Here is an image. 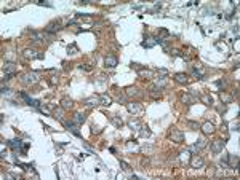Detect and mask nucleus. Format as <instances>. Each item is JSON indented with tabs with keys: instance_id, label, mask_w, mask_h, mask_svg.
I'll return each mask as SVG.
<instances>
[{
	"instance_id": "35",
	"label": "nucleus",
	"mask_w": 240,
	"mask_h": 180,
	"mask_svg": "<svg viewBox=\"0 0 240 180\" xmlns=\"http://www.w3.org/2000/svg\"><path fill=\"white\" fill-rule=\"evenodd\" d=\"M80 69H84V70H87V72H91L93 70V67H91V64H84V65H79Z\"/></svg>"
},
{
	"instance_id": "34",
	"label": "nucleus",
	"mask_w": 240,
	"mask_h": 180,
	"mask_svg": "<svg viewBox=\"0 0 240 180\" xmlns=\"http://www.w3.org/2000/svg\"><path fill=\"white\" fill-rule=\"evenodd\" d=\"M120 166H122V169L125 170V172H130V164H128V163H125V161H120Z\"/></svg>"
},
{
	"instance_id": "14",
	"label": "nucleus",
	"mask_w": 240,
	"mask_h": 180,
	"mask_svg": "<svg viewBox=\"0 0 240 180\" xmlns=\"http://www.w3.org/2000/svg\"><path fill=\"white\" fill-rule=\"evenodd\" d=\"M205 147H207V140H205V139H199V140H197L195 144H194V145H192L189 150H191V151H195V153H197L199 150L205 148Z\"/></svg>"
},
{
	"instance_id": "29",
	"label": "nucleus",
	"mask_w": 240,
	"mask_h": 180,
	"mask_svg": "<svg viewBox=\"0 0 240 180\" xmlns=\"http://www.w3.org/2000/svg\"><path fill=\"white\" fill-rule=\"evenodd\" d=\"M139 75H141V77H147V78H154V73L151 72V70H146V69H143L141 72H139Z\"/></svg>"
},
{
	"instance_id": "2",
	"label": "nucleus",
	"mask_w": 240,
	"mask_h": 180,
	"mask_svg": "<svg viewBox=\"0 0 240 180\" xmlns=\"http://www.w3.org/2000/svg\"><path fill=\"white\" fill-rule=\"evenodd\" d=\"M189 164H191V167H194V169H200V167L205 166V161H204V158H202V156H199V155L195 153V155L191 156Z\"/></svg>"
},
{
	"instance_id": "37",
	"label": "nucleus",
	"mask_w": 240,
	"mask_h": 180,
	"mask_svg": "<svg viewBox=\"0 0 240 180\" xmlns=\"http://www.w3.org/2000/svg\"><path fill=\"white\" fill-rule=\"evenodd\" d=\"M159 75H162V77H168V70L167 69H159Z\"/></svg>"
},
{
	"instance_id": "26",
	"label": "nucleus",
	"mask_w": 240,
	"mask_h": 180,
	"mask_svg": "<svg viewBox=\"0 0 240 180\" xmlns=\"http://www.w3.org/2000/svg\"><path fill=\"white\" fill-rule=\"evenodd\" d=\"M200 100L205 104V105H211L213 104V99H211V96H208V94H204V96H200Z\"/></svg>"
},
{
	"instance_id": "28",
	"label": "nucleus",
	"mask_w": 240,
	"mask_h": 180,
	"mask_svg": "<svg viewBox=\"0 0 240 180\" xmlns=\"http://www.w3.org/2000/svg\"><path fill=\"white\" fill-rule=\"evenodd\" d=\"M168 37H170V32L167 29H160L159 31V39L160 40H165V39H168Z\"/></svg>"
},
{
	"instance_id": "7",
	"label": "nucleus",
	"mask_w": 240,
	"mask_h": 180,
	"mask_svg": "<svg viewBox=\"0 0 240 180\" xmlns=\"http://www.w3.org/2000/svg\"><path fill=\"white\" fill-rule=\"evenodd\" d=\"M84 104L87 107H96V105H101V100H99V96H90L84 99Z\"/></svg>"
},
{
	"instance_id": "30",
	"label": "nucleus",
	"mask_w": 240,
	"mask_h": 180,
	"mask_svg": "<svg viewBox=\"0 0 240 180\" xmlns=\"http://www.w3.org/2000/svg\"><path fill=\"white\" fill-rule=\"evenodd\" d=\"M128 125H130V128H131V129L135 128V131H139V129H141L139 123H138L136 120H130V123H128Z\"/></svg>"
},
{
	"instance_id": "19",
	"label": "nucleus",
	"mask_w": 240,
	"mask_h": 180,
	"mask_svg": "<svg viewBox=\"0 0 240 180\" xmlns=\"http://www.w3.org/2000/svg\"><path fill=\"white\" fill-rule=\"evenodd\" d=\"M141 45L144 46V48H152V46L157 45V37H149V39H147L146 42H143Z\"/></svg>"
},
{
	"instance_id": "24",
	"label": "nucleus",
	"mask_w": 240,
	"mask_h": 180,
	"mask_svg": "<svg viewBox=\"0 0 240 180\" xmlns=\"http://www.w3.org/2000/svg\"><path fill=\"white\" fill-rule=\"evenodd\" d=\"M219 97H221V100H223L224 104H230V102H232V96L227 94V92H224V91L219 94Z\"/></svg>"
},
{
	"instance_id": "31",
	"label": "nucleus",
	"mask_w": 240,
	"mask_h": 180,
	"mask_svg": "<svg viewBox=\"0 0 240 180\" xmlns=\"http://www.w3.org/2000/svg\"><path fill=\"white\" fill-rule=\"evenodd\" d=\"M186 125H187V128H191L192 131L199 129V123H195V121H186Z\"/></svg>"
},
{
	"instance_id": "9",
	"label": "nucleus",
	"mask_w": 240,
	"mask_h": 180,
	"mask_svg": "<svg viewBox=\"0 0 240 180\" xmlns=\"http://www.w3.org/2000/svg\"><path fill=\"white\" fill-rule=\"evenodd\" d=\"M195 99L197 97L194 96L192 92H186V94H182V96H181V102L186 104V105H192V104L195 102Z\"/></svg>"
},
{
	"instance_id": "22",
	"label": "nucleus",
	"mask_w": 240,
	"mask_h": 180,
	"mask_svg": "<svg viewBox=\"0 0 240 180\" xmlns=\"http://www.w3.org/2000/svg\"><path fill=\"white\" fill-rule=\"evenodd\" d=\"M37 51H34V50H24V58H27V59H37Z\"/></svg>"
},
{
	"instance_id": "3",
	"label": "nucleus",
	"mask_w": 240,
	"mask_h": 180,
	"mask_svg": "<svg viewBox=\"0 0 240 180\" xmlns=\"http://www.w3.org/2000/svg\"><path fill=\"white\" fill-rule=\"evenodd\" d=\"M170 139H171V142H174V144H181V142H184V132H181L176 128H173L171 132H170Z\"/></svg>"
},
{
	"instance_id": "40",
	"label": "nucleus",
	"mask_w": 240,
	"mask_h": 180,
	"mask_svg": "<svg viewBox=\"0 0 240 180\" xmlns=\"http://www.w3.org/2000/svg\"><path fill=\"white\" fill-rule=\"evenodd\" d=\"M101 129L99 128H95V126H91V134H99Z\"/></svg>"
},
{
	"instance_id": "36",
	"label": "nucleus",
	"mask_w": 240,
	"mask_h": 180,
	"mask_svg": "<svg viewBox=\"0 0 240 180\" xmlns=\"http://www.w3.org/2000/svg\"><path fill=\"white\" fill-rule=\"evenodd\" d=\"M131 67H133L135 70H138V72H141V70H143V65H141V64H138V62H131Z\"/></svg>"
},
{
	"instance_id": "20",
	"label": "nucleus",
	"mask_w": 240,
	"mask_h": 180,
	"mask_svg": "<svg viewBox=\"0 0 240 180\" xmlns=\"http://www.w3.org/2000/svg\"><path fill=\"white\" fill-rule=\"evenodd\" d=\"M84 121H85V115H84L82 112H77L75 115H74V123H75V125H79V126H80Z\"/></svg>"
},
{
	"instance_id": "6",
	"label": "nucleus",
	"mask_w": 240,
	"mask_h": 180,
	"mask_svg": "<svg viewBox=\"0 0 240 180\" xmlns=\"http://www.w3.org/2000/svg\"><path fill=\"white\" fill-rule=\"evenodd\" d=\"M64 126H66L74 136H77V137H82V132L79 131V125H75L74 121H64Z\"/></svg>"
},
{
	"instance_id": "17",
	"label": "nucleus",
	"mask_w": 240,
	"mask_h": 180,
	"mask_svg": "<svg viewBox=\"0 0 240 180\" xmlns=\"http://www.w3.org/2000/svg\"><path fill=\"white\" fill-rule=\"evenodd\" d=\"M99 100H101V105H106V107L112 104V97L107 96V94H99Z\"/></svg>"
},
{
	"instance_id": "15",
	"label": "nucleus",
	"mask_w": 240,
	"mask_h": 180,
	"mask_svg": "<svg viewBox=\"0 0 240 180\" xmlns=\"http://www.w3.org/2000/svg\"><path fill=\"white\" fill-rule=\"evenodd\" d=\"M23 144H24V142H23L21 139H13V140H8V147L13 148V150H21Z\"/></svg>"
},
{
	"instance_id": "23",
	"label": "nucleus",
	"mask_w": 240,
	"mask_h": 180,
	"mask_svg": "<svg viewBox=\"0 0 240 180\" xmlns=\"http://www.w3.org/2000/svg\"><path fill=\"white\" fill-rule=\"evenodd\" d=\"M110 123L115 126V128H122L123 126V121H122V118H118V117H110Z\"/></svg>"
},
{
	"instance_id": "11",
	"label": "nucleus",
	"mask_w": 240,
	"mask_h": 180,
	"mask_svg": "<svg viewBox=\"0 0 240 180\" xmlns=\"http://www.w3.org/2000/svg\"><path fill=\"white\" fill-rule=\"evenodd\" d=\"M174 80H176V83H179V84H187V83H189L187 73H182V72L174 73Z\"/></svg>"
},
{
	"instance_id": "32",
	"label": "nucleus",
	"mask_w": 240,
	"mask_h": 180,
	"mask_svg": "<svg viewBox=\"0 0 240 180\" xmlns=\"http://www.w3.org/2000/svg\"><path fill=\"white\" fill-rule=\"evenodd\" d=\"M29 145H31V142H24V144H23V147H21V150H19L23 155L27 153V150H29Z\"/></svg>"
},
{
	"instance_id": "16",
	"label": "nucleus",
	"mask_w": 240,
	"mask_h": 180,
	"mask_svg": "<svg viewBox=\"0 0 240 180\" xmlns=\"http://www.w3.org/2000/svg\"><path fill=\"white\" fill-rule=\"evenodd\" d=\"M125 105H126V108H128V112H130V113H138V112L141 110V105L138 102H126Z\"/></svg>"
},
{
	"instance_id": "5",
	"label": "nucleus",
	"mask_w": 240,
	"mask_h": 180,
	"mask_svg": "<svg viewBox=\"0 0 240 180\" xmlns=\"http://www.w3.org/2000/svg\"><path fill=\"white\" fill-rule=\"evenodd\" d=\"M224 147H226V140L218 139V140H215L213 144H211V151H213V153H221Z\"/></svg>"
},
{
	"instance_id": "33",
	"label": "nucleus",
	"mask_w": 240,
	"mask_h": 180,
	"mask_svg": "<svg viewBox=\"0 0 240 180\" xmlns=\"http://www.w3.org/2000/svg\"><path fill=\"white\" fill-rule=\"evenodd\" d=\"M67 53H69V54H75V53H79L77 46H75V45H69V46H67Z\"/></svg>"
},
{
	"instance_id": "38",
	"label": "nucleus",
	"mask_w": 240,
	"mask_h": 180,
	"mask_svg": "<svg viewBox=\"0 0 240 180\" xmlns=\"http://www.w3.org/2000/svg\"><path fill=\"white\" fill-rule=\"evenodd\" d=\"M144 129H146V131H141L139 134H141L143 137H149V136H151V131H147V128H144Z\"/></svg>"
},
{
	"instance_id": "39",
	"label": "nucleus",
	"mask_w": 240,
	"mask_h": 180,
	"mask_svg": "<svg viewBox=\"0 0 240 180\" xmlns=\"http://www.w3.org/2000/svg\"><path fill=\"white\" fill-rule=\"evenodd\" d=\"M215 84H216V86H219V88H221V86L224 88V86H226V81H224V80H218V81H215Z\"/></svg>"
},
{
	"instance_id": "8",
	"label": "nucleus",
	"mask_w": 240,
	"mask_h": 180,
	"mask_svg": "<svg viewBox=\"0 0 240 180\" xmlns=\"http://www.w3.org/2000/svg\"><path fill=\"white\" fill-rule=\"evenodd\" d=\"M104 64H106V67H110V69H114L115 65L118 64V59H117V56H114V54H107V56H106V59H104Z\"/></svg>"
},
{
	"instance_id": "12",
	"label": "nucleus",
	"mask_w": 240,
	"mask_h": 180,
	"mask_svg": "<svg viewBox=\"0 0 240 180\" xmlns=\"http://www.w3.org/2000/svg\"><path fill=\"white\" fill-rule=\"evenodd\" d=\"M125 94L128 97H139L141 96V91L138 89L136 86H128L126 89H125Z\"/></svg>"
},
{
	"instance_id": "1",
	"label": "nucleus",
	"mask_w": 240,
	"mask_h": 180,
	"mask_svg": "<svg viewBox=\"0 0 240 180\" xmlns=\"http://www.w3.org/2000/svg\"><path fill=\"white\" fill-rule=\"evenodd\" d=\"M39 72H29V73H24L23 77H21V81L24 83V84H32V83H35L37 80H39Z\"/></svg>"
},
{
	"instance_id": "4",
	"label": "nucleus",
	"mask_w": 240,
	"mask_h": 180,
	"mask_svg": "<svg viewBox=\"0 0 240 180\" xmlns=\"http://www.w3.org/2000/svg\"><path fill=\"white\" fill-rule=\"evenodd\" d=\"M61 29H62V27H61L59 21H51L47 27H45V32H47V34H54V32H59Z\"/></svg>"
},
{
	"instance_id": "27",
	"label": "nucleus",
	"mask_w": 240,
	"mask_h": 180,
	"mask_svg": "<svg viewBox=\"0 0 240 180\" xmlns=\"http://www.w3.org/2000/svg\"><path fill=\"white\" fill-rule=\"evenodd\" d=\"M62 110L64 108H56V110H54V117H53V118H56L61 123H64V120H62Z\"/></svg>"
},
{
	"instance_id": "25",
	"label": "nucleus",
	"mask_w": 240,
	"mask_h": 180,
	"mask_svg": "<svg viewBox=\"0 0 240 180\" xmlns=\"http://www.w3.org/2000/svg\"><path fill=\"white\" fill-rule=\"evenodd\" d=\"M165 84H167V77H159V78L155 80V86H157V88L162 89Z\"/></svg>"
},
{
	"instance_id": "13",
	"label": "nucleus",
	"mask_w": 240,
	"mask_h": 180,
	"mask_svg": "<svg viewBox=\"0 0 240 180\" xmlns=\"http://www.w3.org/2000/svg\"><path fill=\"white\" fill-rule=\"evenodd\" d=\"M237 164H238V156L227 153V166H229V169H237Z\"/></svg>"
},
{
	"instance_id": "10",
	"label": "nucleus",
	"mask_w": 240,
	"mask_h": 180,
	"mask_svg": "<svg viewBox=\"0 0 240 180\" xmlns=\"http://www.w3.org/2000/svg\"><path fill=\"white\" fill-rule=\"evenodd\" d=\"M202 132H204L205 136L213 134V132H215V125H213V123H210V121L204 123V125H202Z\"/></svg>"
},
{
	"instance_id": "18",
	"label": "nucleus",
	"mask_w": 240,
	"mask_h": 180,
	"mask_svg": "<svg viewBox=\"0 0 240 180\" xmlns=\"http://www.w3.org/2000/svg\"><path fill=\"white\" fill-rule=\"evenodd\" d=\"M72 105H74V100H72V99H69V97H62V100H61V108L69 110V108H72Z\"/></svg>"
},
{
	"instance_id": "21",
	"label": "nucleus",
	"mask_w": 240,
	"mask_h": 180,
	"mask_svg": "<svg viewBox=\"0 0 240 180\" xmlns=\"http://www.w3.org/2000/svg\"><path fill=\"white\" fill-rule=\"evenodd\" d=\"M3 70H5V73H16V67L13 62H6L3 65Z\"/></svg>"
}]
</instances>
